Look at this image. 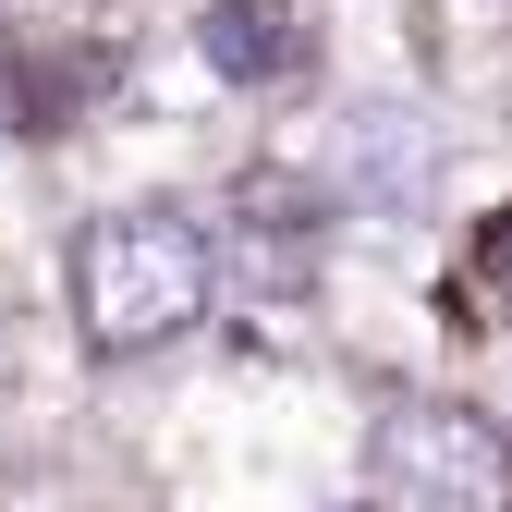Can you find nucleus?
Returning <instances> with one entry per match:
<instances>
[{"label": "nucleus", "instance_id": "7ed1b4c3", "mask_svg": "<svg viewBox=\"0 0 512 512\" xmlns=\"http://www.w3.org/2000/svg\"><path fill=\"white\" fill-rule=\"evenodd\" d=\"M281 171L305 183L317 208H415L427 183H439V135H427L403 98H342Z\"/></svg>", "mask_w": 512, "mask_h": 512}, {"label": "nucleus", "instance_id": "f03ea898", "mask_svg": "<svg viewBox=\"0 0 512 512\" xmlns=\"http://www.w3.org/2000/svg\"><path fill=\"white\" fill-rule=\"evenodd\" d=\"M366 452L403 512H512V439L476 403H391Z\"/></svg>", "mask_w": 512, "mask_h": 512}, {"label": "nucleus", "instance_id": "f257e3e1", "mask_svg": "<svg viewBox=\"0 0 512 512\" xmlns=\"http://www.w3.org/2000/svg\"><path fill=\"white\" fill-rule=\"evenodd\" d=\"M220 305V244L196 208L171 196H135V208H98L74 232V330L86 354L135 366V354H171L183 330H208Z\"/></svg>", "mask_w": 512, "mask_h": 512}, {"label": "nucleus", "instance_id": "39448f33", "mask_svg": "<svg viewBox=\"0 0 512 512\" xmlns=\"http://www.w3.org/2000/svg\"><path fill=\"white\" fill-rule=\"evenodd\" d=\"M464 305L476 317H512V208L476 232V256H464Z\"/></svg>", "mask_w": 512, "mask_h": 512}, {"label": "nucleus", "instance_id": "20e7f679", "mask_svg": "<svg viewBox=\"0 0 512 512\" xmlns=\"http://www.w3.org/2000/svg\"><path fill=\"white\" fill-rule=\"evenodd\" d=\"M196 61H208V86H244V98L293 86L317 61V0H208L196 13Z\"/></svg>", "mask_w": 512, "mask_h": 512}]
</instances>
